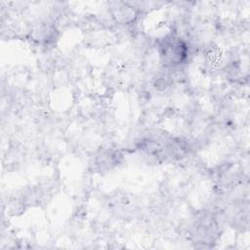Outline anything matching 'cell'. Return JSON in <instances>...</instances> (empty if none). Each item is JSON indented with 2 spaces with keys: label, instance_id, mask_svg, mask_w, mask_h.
I'll return each instance as SVG.
<instances>
[{
  "label": "cell",
  "instance_id": "obj_1",
  "mask_svg": "<svg viewBox=\"0 0 250 250\" xmlns=\"http://www.w3.org/2000/svg\"><path fill=\"white\" fill-rule=\"evenodd\" d=\"M163 56L171 62H180L185 56L184 45L181 41H166L163 47Z\"/></svg>",
  "mask_w": 250,
  "mask_h": 250
}]
</instances>
